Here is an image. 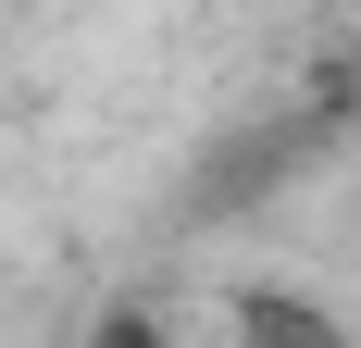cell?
I'll list each match as a JSON object with an SVG mask.
<instances>
[{
	"label": "cell",
	"instance_id": "obj_1",
	"mask_svg": "<svg viewBox=\"0 0 361 348\" xmlns=\"http://www.w3.org/2000/svg\"><path fill=\"white\" fill-rule=\"evenodd\" d=\"M237 323H250V348H349L324 311H299V299H250Z\"/></svg>",
	"mask_w": 361,
	"mask_h": 348
},
{
	"label": "cell",
	"instance_id": "obj_2",
	"mask_svg": "<svg viewBox=\"0 0 361 348\" xmlns=\"http://www.w3.org/2000/svg\"><path fill=\"white\" fill-rule=\"evenodd\" d=\"M100 348H149V323H112V336H100Z\"/></svg>",
	"mask_w": 361,
	"mask_h": 348
}]
</instances>
